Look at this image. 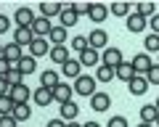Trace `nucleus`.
<instances>
[{
	"mask_svg": "<svg viewBox=\"0 0 159 127\" xmlns=\"http://www.w3.org/2000/svg\"><path fill=\"white\" fill-rule=\"evenodd\" d=\"M34 13H32V8H16V13H13V21L19 24V27H32L34 24Z\"/></svg>",
	"mask_w": 159,
	"mask_h": 127,
	"instance_id": "obj_12",
	"label": "nucleus"
},
{
	"mask_svg": "<svg viewBox=\"0 0 159 127\" xmlns=\"http://www.w3.org/2000/svg\"><path fill=\"white\" fill-rule=\"evenodd\" d=\"M13 119H16V122H27L29 119V116H32V109H29V106L27 103H16V106H13Z\"/></svg>",
	"mask_w": 159,
	"mask_h": 127,
	"instance_id": "obj_30",
	"label": "nucleus"
},
{
	"mask_svg": "<svg viewBox=\"0 0 159 127\" xmlns=\"http://www.w3.org/2000/svg\"><path fill=\"white\" fill-rule=\"evenodd\" d=\"M8 95H11L13 103H27L29 95H32V90H29L27 85H16V87H11V90H8Z\"/></svg>",
	"mask_w": 159,
	"mask_h": 127,
	"instance_id": "obj_16",
	"label": "nucleus"
},
{
	"mask_svg": "<svg viewBox=\"0 0 159 127\" xmlns=\"http://www.w3.org/2000/svg\"><path fill=\"white\" fill-rule=\"evenodd\" d=\"M3 58H6V61L11 64V66H16V64L24 58L21 45H16V42H8V45H3Z\"/></svg>",
	"mask_w": 159,
	"mask_h": 127,
	"instance_id": "obj_2",
	"label": "nucleus"
},
{
	"mask_svg": "<svg viewBox=\"0 0 159 127\" xmlns=\"http://www.w3.org/2000/svg\"><path fill=\"white\" fill-rule=\"evenodd\" d=\"M80 64H82V66H98V64H101V53H98L96 48H88V50L80 53Z\"/></svg>",
	"mask_w": 159,
	"mask_h": 127,
	"instance_id": "obj_18",
	"label": "nucleus"
},
{
	"mask_svg": "<svg viewBox=\"0 0 159 127\" xmlns=\"http://www.w3.org/2000/svg\"><path fill=\"white\" fill-rule=\"evenodd\" d=\"M82 127H101V125H98V122H85Z\"/></svg>",
	"mask_w": 159,
	"mask_h": 127,
	"instance_id": "obj_46",
	"label": "nucleus"
},
{
	"mask_svg": "<svg viewBox=\"0 0 159 127\" xmlns=\"http://www.w3.org/2000/svg\"><path fill=\"white\" fill-rule=\"evenodd\" d=\"M0 127H19V122L13 116H0Z\"/></svg>",
	"mask_w": 159,
	"mask_h": 127,
	"instance_id": "obj_40",
	"label": "nucleus"
},
{
	"mask_svg": "<svg viewBox=\"0 0 159 127\" xmlns=\"http://www.w3.org/2000/svg\"><path fill=\"white\" fill-rule=\"evenodd\" d=\"M58 19H61V27H74V24H77L80 21V16H77V13H74V8H72V3H61V16H58Z\"/></svg>",
	"mask_w": 159,
	"mask_h": 127,
	"instance_id": "obj_6",
	"label": "nucleus"
},
{
	"mask_svg": "<svg viewBox=\"0 0 159 127\" xmlns=\"http://www.w3.org/2000/svg\"><path fill=\"white\" fill-rule=\"evenodd\" d=\"M13 101H11V95H0V116H11L13 114Z\"/></svg>",
	"mask_w": 159,
	"mask_h": 127,
	"instance_id": "obj_31",
	"label": "nucleus"
},
{
	"mask_svg": "<svg viewBox=\"0 0 159 127\" xmlns=\"http://www.w3.org/2000/svg\"><path fill=\"white\" fill-rule=\"evenodd\" d=\"M8 29H11V19L0 13V35H3V32H8Z\"/></svg>",
	"mask_w": 159,
	"mask_h": 127,
	"instance_id": "obj_41",
	"label": "nucleus"
},
{
	"mask_svg": "<svg viewBox=\"0 0 159 127\" xmlns=\"http://www.w3.org/2000/svg\"><path fill=\"white\" fill-rule=\"evenodd\" d=\"M109 106H111V98L106 93H93L90 95V109L93 111H109Z\"/></svg>",
	"mask_w": 159,
	"mask_h": 127,
	"instance_id": "obj_13",
	"label": "nucleus"
},
{
	"mask_svg": "<svg viewBox=\"0 0 159 127\" xmlns=\"http://www.w3.org/2000/svg\"><path fill=\"white\" fill-rule=\"evenodd\" d=\"M51 29H53V24H51V19H45V16H37L34 24H32L34 37H48V35H51Z\"/></svg>",
	"mask_w": 159,
	"mask_h": 127,
	"instance_id": "obj_10",
	"label": "nucleus"
},
{
	"mask_svg": "<svg viewBox=\"0 0 159 127\" xmlns=\"http://www.w3.org/2000/svg\"><path fill=\"white\" fill-rule=\"evenodd\" d=\"M32 98H34V103H37V106H51V103H53V90L40 85L37 90L32 93Z\"/></svg>",
	"mask_w": 159,
	"mask_h": 127,
	"instance_id": "obj_14",
	"label": "nucleus"
},
{
	"mask_svg": "<svg viewBox=\"0 0 159 127\" xmlns=\"http://www.w3.org/2000/svg\"><path fill=\"white\" fill-rule=\"evenodd\" d=\"M77 114H80V106L77 103H72V101H69V103H61V119L64 122H74Z\"/></svg>",
	"mask_w": 159,
	"mask_h": 127,
	"instance_id": "obj_27",
	"label": "nucleus"
},
{
	"mask_svg": "<svg viewBox=\"0 0 159 127\" xmlns=\"http://www.w3.org/2000/svg\"><path fill=\"white\" fill-rule=\"evenodd\" d=\"M6 82H8L11 87H16V85H24V74H21L19 69H16V66H13V69H11V72L6 74Z\"/></svg>",
	"mask_w": 159,
	"mask_h": 127,
	"instance_id": "obj_33",
	"label": "nucleus"
},
{
	"mask_svg": "<svg viewBox=\"0 0 159 127\" xmlns=\"http://www.w3.org/2000/svg\"><path fill=\"white\" fill-rule=\"evenodd\" d=\"M135 11V8H133V3H125V0H117V3H111V6H109V13H114V16H130V13Z\"/></svg>",
	"mask_w": 159,
	"mask_h": 127,
	"instance_id": "obj_20",
	"label": "nucleus"
},
{
	"mask_svg": "<svg viewBox=\"0 0 159 127\" xmlns=\"http://www.w3.org/2000/svg\"><path fill=\"white\" fill-rule=\"evenodd\" d=\"M106 127H127V119H125V116H111Z\"/></svg>",
	"mask_w": 159,
	"mask_h": 127,
	"instance_id": "obj_38",
	"label": "nucleus"
},
{
	"mask_svg": "<svg viewBox=\"0 0 159 127\" xmlns=\"http://www.w3.org/2000/svg\"><path fill=\"white\" fill-rule=\"evenodd\" d=\"M48 56H51L53 64H61V66H64V64L69 61V48H66V45H53Z\"/></svg>",
	"mask_w": 159,
	"mask_h": 127,
	"instance_id": "obj_22",
	"label": "nucleus"
},
{
	"mask_svg": "<svg viewBox=\"0 0 159 127\" xmlns=\"http://www.w3.org/2000/svg\"><path fill=\"white\" fill-rule=\"evenodd\" d=\"M40 16H45V19L61 16V3H53V0H45V3H40Z\"/></svg>",
	"mask_w": 159,
	"mask_h": 127,
	"instance_id": "obj_19",
	"label": "nucleus"
},
{
	"mask_svg": "<svg viewBox=\"0 0 159 127\" xmlns=\"http://www.w3.org/2000/svg\"><path fill=\"white\" fill-rule=\"evenodd\" d=\"M74 93H77V95H88V98H90L93 93H96V77H88V74L77 77V80H74Z\"/></svg>",
	"mask_w": 159,
	"mask_h": 127,
	"instance_id": "obj_1",
	"label": "nucleus"
},
{
	"mask_svg": "<svg viewBox=\"0 0 159 127\" xmlns=\"http://www.w3.org/2000/svg\"><path fill=\"white\" fill-rule=\"evenodd\" d=\"M146 27H148V19H143L138 11H133L130 16H127V29H130V32H143Z\"/></svg>",
	"mask_w": 159,
	"mask_h": 127,
	"instance_id": "obj_17",
	"label": "nucleus"
},
{
	"mask_svg": "<svg viewBox=\"0 0 159 127\" xmlns=\"http://www.w3.org/2000/svg\"><path fill=\"white\" fill-rule=\"evenodd\" d=\"M114 72H117V80H122V82H130L133 77H135V69H133V64H130V61H122Z\"/></svg>",
	"mask_w": 159,
	"mask_h": 127,
	"instance_id": "obj_25",
	"label": "nucleus"
},
{
	"mask_svg": "<svg viewBox=\"0 0 159 127\" xmlns=\"http://www.w3.org/2000/svg\"><path fill=\"white\" fill-rule=\"evenodd\" d=\"M90 6H93V3H72V8H74V13H77V16L90 13Z\"/></svg>",
	"mask_w": 159,
	"mask_h": 127,
	"instance_id": "obj_37",
	"label": "nucleus"
},
{
	"mask_svg": "<svg viewBox=\"0 0 159 127\" xmlns=\"http://www.w3.org/2000/svg\"><path fill=\"white\" fill-rule=\"evenodd\" d=\"M157 64H159V61H157Z\"/></svg>",
	"mask_w": 159,
	"mask_h": 127,
	"instance_id": "obj_51",
	"label": "nucleus"
},
{
	"mask_svg": "<svg viewBox=\"0 0 159 127\" xmlns=\"http://www.w3.org/2000/svg\"><path fill=\"white\" fill-rule=\"evenodd\" d=\"M114 77H117V72H114L111 66H106V64H101V66L96 69V80L98 82H111Z\"/></svg>",
	"mask_w": 159,
	"mask_h": 127,
	"instance_id": "obj_29",
	"label": "nucleus"
},
{
	"mask_svg": "<svg viewBox=\"0 0 159 127\" xmlns=\"http://www.w3.org/2000/svg\"><path fill=\"white\" fill-rule=\"evenodd\" d=\"M61 72H64V77H72V80L82 77V64H80V58H69V61L61 66Z\"/></svg>",
	"mask_w": 159,
	"mask_h": 127,
	"instance_id": "obj_15",
	"label": "nucleus"
},
{
	"mask_svg": "<svg viewBox=\"0 0 159 127\" xmlns=\"http://www.w3.org/2000/svg\"><path fill=\"white\" fill-rule=\"evenodd\" d=\"M13 42L16 45H32L34 42V32H32V27H16V32H13Z\"/></svg>",
	"mask_w": 159,
	"mask_h": 127,
	"instance_id": "obj_5",
	"label": "nucleus"
},
{
	"mask_svg": "<svg viewBox=\"0 0 159 127\" xmlns=\"http://www.w3.org/2000/svg\"><path fill=\"white\" fill-rule=\"evenodd\" d=\"M11 69H13L11 64H8L6 58H0V77H6V74H8V72H11Z\"/></svg>",
	"mask_w": 159,
	"mask_h": 127,
	"instance_id": "obj_42",
	"label": "nucleus"
},
{
	"mask_svg": "<svg viewBox=\"0 0 159 127\" xmlns=\"http://www.w3.org/2000/svg\"><path fill=\"white\" fill-rule=\"evenodd\" d=\"M72 85H66V82H58L56 87H53V101H58V103H69L72 101Z\"/></svg>",
	"mask_w": 159,
	"mask_h": 127,
	"instance_id": "obj_11",
	"label": "nucleus"
},
{
	"mask_svg": "<svg viewBox=\"0 0 159 127\" xmlns=\"http://www.w3.org/2000/svg\"><path fill=\"white\" fill-rule=\"evenodd\" d=\"M127 90H130L133 95H143V93L148 90V80H146V74H135L130 82H127Z\"/></svg>",
	"mask_w": 159,
	"mask_h": 127,
	"instance_id": "obj_8",
	"label": "nucleus"
},
{
	"mask_svg": "<svg viewBox=\"0 0 159 127\" xmlns=\"http://www.w3.org/2000/svg\"><path fill=\"white\" fill-rule=\"evenodd\" d=\"M106 42H109V35L103 32V29H93L90 35H88V45L90 48H96V50H106Z\"/></svg>",
	"mask_w": 159,
	"mask_h": 127,
	"instance_id": "obj_7",
	"label": "nucleus"
},
{
	"mask_svg": "<svg viewBox=\"0 0 159 127\" xmlns=\"http://www.w3.org/2000/svg\"><path fill=\"white\" fill-rule=\"evenodd\" d=\"M157 119H159V109L154 103L141 106V122H146V125H157Z\"/></svg>",
	"mask_w": 159,
	"mask_h": 127,
	"instance_id": "obj_21",
	"label": "nucleus"
},
{
	"mask_svg": "<svg viewBox=\"0 0 159 127\" xmlns=\"http://www.w3.org/2000/svg\"><path fill=\"white\" fill-rule=\"evenodd\" d=\"M122 61H125V58H122V50H119V48H106V50L101 53V64H106L111 69H117Z\"/></svg>",
	"mask_w": 159,
	"mask_h": 127,
	"instance_id": "obj_4",
	"label": "nucleus"
},
{
	"mask_svg": "<svg viewBox=\"0 0 159 127\" xmlns=\"http://www.w3.org/2000/svg\"><path fill=\"white\" fill-rule=\"evenodd\" d=\"M138 127H154V125H146V122H141V125H138Z\"/></svg>",
	"mask_w": 159,
	"mask_h": 127,
	"instance_id": "obj_47",
	"label": "nucleus"
},
{
	"mask_svg": "<svg viewBox=\"0 0 159 127\" xmlns=\"http://www.w3.org/2000/svg\"><path fill=\"white\" fill-rule=\"evenodd\" d=\"M8 90H11V85L6 82V77H0V95H8Z\"/></svg>",
	"mask_w": 159,
	"mask_h": 127,
	"instance_id": "obj_43",
	"label": "nucleus"
},
{
	"mask_svg": "<svg viewBox=\"0 0 159 127\" xmlns=\"http://www.w3.org/2000/svg\"><path fill=\"white\" fill-rule=\"evenodd\" d=\"M16 69H19V72H21V74H24V77H27V74H32V72H34V69H37V58H34V56H24V58H21V61H19V64H16Z\"/></svg>",
	"mask_w": 159,
	"mask_h": 127,
	"instance_id": "obj_26",
	"label": "nucleus"
},
{
	"mask_svg": "<svg viewBox=\"0 0 159 127\" xmlns=\"http://www.w3.org/2000/svg\"><path fill=\"white\" fill-rule=\"evenodd\" d=\"M148 27H151V35H159V13H154L148 19Z\"/></svg>",
	"mask_w": 159,
	"mask_h": 127,
	"instance_id": "obj_39",
	"label": "nucleus"
},
{
	"mask_svg": "<svg viewBox=\"0 0 159 127\" xmlns=\"http://www.w3.org/2000/svg\"><path fill=\"white\" fill-rule=\"evenodd\" d=\"M40 85L43 87H56L58 85V74H56V69H48V72H43V74H40Z\"/></svg>",
	"mask_w": 159,
	"mask_h": 127,
	"instance_id": "obj_28",
	"label": "nucleus"
},
{
	"mask_svg": "<svg viewBox=\"0 0 159 127\" xmlns=\"http://www.w3.org/2000/svg\"><path fill=\"white\" fill-rule=\"evenodd\" d=\"M146 80H148V85H159V64H154L146 72Z\"/></svg>",
	"mask_w": 159,
	"mask_h": 127,
	"instance_id": "obj_36",
	"label": "nucleus"
},
{
	"mask_svg": "<svg viewBox=\"0 0 159 127\" xmlns=\"http://www.w3.org/2000/svg\"><path fill=\"white\" fill-rule=\"evenodd\" d=\"M48 42H51V45H64V42H66V27L53 24L51 35H48Z\"/></svg>",
	"mask_w": 159,
	"mask_h": 127,
	"instance_id": "obj_23",
	"label": "nucleus"
},
{
	"mask_svg": "<svg viewBox=\"0 0 159 127\" xmlns=\"http://www.w3.org/2000/svg\"><path fill=\"white\" fill-rule=\"evenodd\" d=\"M66 127H82V125H80V122L74 119V122H66Z\"/></svg>",
	"mask_w": 159,
	"mask_h": 127,
	"instance_id": "obj_45",
	"label": "nucleus"
},
{
	"mask_svg": "<svg viewBox=\"0 0 159 127\" xmlns=\"http://www.w3.org/2000/svg\"><path fill=\"white\" fill-rule=\"evenodd\" d=\"M72 45H74V50H77V53H82V50H88V48H90V45H88V37H82V35L74 37Z\"/></svg>",
	"mask_w": 159,
	"mask_h": 127,
	"instance_id": "obj_35",
	"label": "nucleus"
},
{
	"mask_svg": "<svg viewBox=\"0 0 159 127\" xmlns=\"http://www.w3.org/2000/svg\"><path fill=\"white\" fill-rule=\"evenodd\" d=\"M0 58H3V45H0Z\"/></svg>",
	"mask_w": 159,
	"mask_h": 127,
	"instance_id": "obj_48",
	"label": "nucleus"
},
{
	"mask_svg": "<svg viewBox=\"0 0 159 127\" xmlns=\"http://www.w3.org/2000/svg\"><path fill=\"white\" fill-rule=\"evenodd\" d=\"M135 11L141 13L143 19H151L154 11H157V6H154V3H148V0H143V3H138V6H135Z\"/></svg>",
	"mask_w": 159,
	"mask_h": 127,
	"instance_id": "obj_32",
	"label": "nucleus"
},
{
	"mask_svg": "<svg viewBox=\"0 0 159 127\" xmlns=\"http://www.w3.org/2000/svg\"><path fill=\"white\" fill-rule=\"evenodd\" d=\"M154 106H157V109H159V98H157V103H154Z\"/></svg>",
	"mask_w": 159,
	"mask_h": 127,
	"instance_id": "obj_49",
	"label": "nucleus"
},
{
	"mask_svg": "<svg viewBox=\"0 0 159 127\" xmlns=\"http://www.w3.org/2000/svg\"><path fill=\"white\" fill-rule=\"evenodd\" d=\"M143 45H146V53H159V35H146Z\"/></svg>",
	"mask_w": 159,
	"mask_h": 127,
	"instance_id": "obj_34",
	"label": "nucleus"
},
{
	"mask_svg": "<svg viewBox=\"0 0 159 127\" xmlns=\"http://www.w3.org/2000/svg\"><path fill=\"white\" fill-rule=\"evenodd\" d=\"M157 127H159V119H157Z\"/></svg>",
	"mask_w": 159,
	"mask_h": 127,
	"instance_id": "obj_50",
	"label": "nucleus"
},
{
	"mask_svg": "<svg viewBox=\"0 0 159 127\" xmlns=\"http://www.w3.org/2000/svg\"><path fill=\"white\" fill-rule=\"evenodd\" d=\"M51 53V42H48V37H34V42L29 45V56H48Z\"/></svg>",
	"mask_w": 159,
	"mask_h": 127,
	"instance_id": "obj_9",
	"label": "nucleus"
},
{
	"mask_svg": "<svg viewBox=\"0 0 159 127\" xmlns=\"http://www.w3.org/2000/svg\"><path fill=\"white\" fill-rule=\"evenodd\" d=\"M48 127H66V122H64V119H51Z\"/></svg>",
	"mask_w": 159,
	"mask_h": 127,
	"instance_id": "obj_44",
	"label": "nucleus"
},
{
	"mask_svg": "<svg viewBox=\"0 0 159 127\" xmlns=\"http://www.w3.org/2000/svg\"><path fill=\"white\" fill-rule=\"evenodd\" d=\"M130 64H133V69H135V74H146V72H148V69L154 66L151 56H148L146 50H143V53H135V58H133Z\"/></svg>",
	"mask_w": 159,
	"mask_h": 127,
	"instance_id": "obj_3",
	"label": "nucleus"
},
{
	"mask_svg": "<svg viewBox=\"0 0 159 127\" xmlns=\"http://www.w3.org/2000/svg\"><path fill=\"white\" fill-rule=\"evenodd\" d=\"M88 16H90V21H93V24H101L103 19L109 16V8L103 6V3H93V6H90V13H88Z\"/></svg>",
	"mask_w": 159,
	"mask_h": 127,
	"instance_id": "obj_24",
	"label": "nucleus"
}]
</instances>
